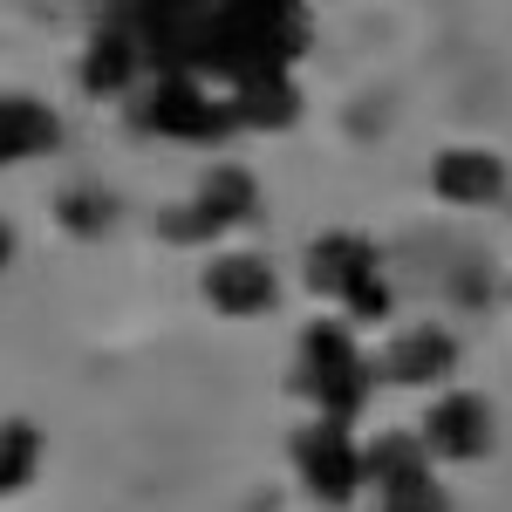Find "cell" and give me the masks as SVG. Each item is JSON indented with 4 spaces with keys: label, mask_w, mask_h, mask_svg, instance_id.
Here are the masks:
<instances>
[{
    "label": "cell",
    "mask_w": 512,
    "mask_h": 512,
    "mask_svg": "<svg viewBox=\"0 0 512 512\" xmlns=\"http://www.w3.org/2000/svg\"><path fill=\"white\" fill-rule=\"evenodd\" d=\"M198 294L205 308L226 321H267L280 308V267L253 246H219L198 274Z\"/></svg>",
    "instance_id": "cell-6"
},
{
    "label": "cell",
    "mask_w": 512,
    "mask_h": 512,
    "mask_svg": "<svg viewBox=\"0 0 512 512\" xmlns=\"http://www.w3.org/2000/svg\"><path fill=\"white\" fill-rule=\"evenodd\" d=\"M369 506L376 512H451V485L437 465H417V472H396L383 485H369Z\"/></svg>",
    "instance_id": "cell-11"
},
{
    "label": "cell",
    "mask_w": 512,
    "mask_h": 512,
    "mask_svg": "<svg viewBox=\"0 0 512 512\" xmlns=\"http://www.w3.org/2000/svg\"><path fill=\"white\" fill-rule=\"evenodd\" d=\"M301 287L315 294L321 308H335L349 328L390 321V301H396L376 239H362V233H321L315 246L301 253Z\"/></svg>",
    "instance_id": "cell-2"
},
{
    "label": "cell",
    "mask_w": 512,
    "mask_h": 512,
    "mask_svg": "<svg viewBox=\"0 0 512 512\" xmlns=\"http://www.w3.org/2000/svg\"><path fill=\"white\" fill-rule=\"evenodd\" d=\"M41 458H48V437L28 417H0V499H21L41 478Z\"/></svg>",
    "instance_id": "cell-10"
},
{
    "label": "cell",
    "mask_w": 512,
    "mask_h": 512,
    "mask_svg": "<svg viewBox=\"0 0 512 512\" xmlns=\"http://www.w3.org/2000/svg\"><path fill=\"white\" fill-rule=\"evenodd\" d=\"M253 219H260V185H253V171H246V164H212L178 205L158 212V239L164 246H226V239H233L239 226H253Z\"/></svg>",
    "instance_id": "cell-3"
},
{
    "label": "cell",
    "mask_w": 512,
    "mask_h": 512,
    "mask_svg": "<svg viewBox=\"0 0 512 512\" xmlns=\"http://www.w3.org/2000/svg\"><path fill=\"white\" fill-rule=\"evenodd\" d=\"M376 362V390L390 383V390H451V376H458V342H451V328H431V321H417V328H390V342L383 349H369Z\"/></svg>",
    "instance_id": "cell-7"
},
{
    "label": "cell",
    "mask_w": 512,
    "mask_h": 512,
    "mask_svg": "<svg viewBox=\"0 0 512 512\" xmlns=\"http://www.w3.org/2000/svg\"><path fill=\"white\" fill-rule=\"evenodd\" d=\"M417 437H424L437 472L444 465H485L492 444H499V417H492V403L478 390H437L424 403V417H417Z\"/></svg>",
    "instance_id": "cell-5"
},
{
    "label": "cell",
    "mask_w": 512,
    "mask_h": 512,
    "mask_svg": "<svg viewBox=\"0 0 512 512\" xmlns=\"http://www.w3.org/2000/svg\"><path fill=\"white\" fill-rule=\"evenodd\" d=\"M62 151V117L28 96V89H0V171H21Z\"/></svg>",
    "instance_id": "cell-9"
},
{
    "label": "cell",
    "mask_w": 512,
    "mask_h": 512,
    "mask_svg": "<svg viewBox=\"0 0 512 512\" xmlns=\"http://www.w3.org/2000/svg\"><path fill=\"white\" fill-rule=\"evenodd\" d=\"M287 458H294V478L315 506H355L369 499V458H362V437L342 424V417H308L301 431L287 437Z\"/></svg>",
    "instance_id": "cell-4"
},
{
    "label": "cell",
    "mask_w": 512,
    "mask_h": 512,
    "mask_svg": "<svg viewBox=\"0 0 512 512\" xmlns=\"http://www.w3.org/2000/svg\"><path fill=\"white\" fill-rule=\"evenodd\" d=\"M117 198L103 192V185H69V192L55 198V219H62V233L69 239H103L110 226H117Z\"/></svg>",
    "instance_id": "cell-12"
},
{
    "label": "cell",
    "mask_w": 512,
    "mask_h": 512,
    "mask_svg": "<svg viewBox=\"0 0 512 512\" xmlns=\"http://www.w3.org/2000/svg\"><path fill=\"white\" fill-rule=\"evenodd\" d=\"M355 335L362 328H349L342 315H321L315 328H301L294 362H287V390L308 403V417H342L349 424L376 396V362H369V349Z\"/></svg>",
    "instance_id": "cell-1"
},
{
    "label": "cell",
    "mask_w": 512,
    "mask_h": 512,
    "mask_svg": "<svg viewBox=\"0 0 512 512\" xmlns=\"http://www.w3.org/2000/svg\"><path fill=\"white\" fill-rule=\"evenodd\" d=\"M14 253H21V233H14V226H7V219H0V274H7V267H14Z\"/></svg>",
    "instance_id": "cell-13"
},
{
    "label": "cell",
    "mask_w": 512,
    "mask_h": 512,
    "mask_svg": "<svg viewBox=\"0 0 512 512\" xmlns=\"http://www.w3.org/2000/svg\"><path fill=\"white\" fill-rule=\"evenodd\" d=\"M512 192V164L492 144H444L431 151V198L451 212H492Z\"/></svg>",
    "instance_id": "cell-8"
}]
</instances>
